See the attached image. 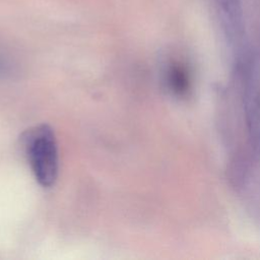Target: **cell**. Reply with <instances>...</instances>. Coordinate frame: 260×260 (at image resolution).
<instances>
[{"instance_id":"1","label":"cell","mask_w":260,"mask_h":260,"mask_svg":"<svg viewBox=\"0 0 260 260\" xmlns=\"http://www.w3.org/2000/svg\"><path fill=\"white\" fill-rule=\"evenodd\" d=\"M23 145L36 180L43 187L53 186L58 177L59 156L52 128L41 124L29 129L24 134Z\"/></svg>"},{"instance_id":"2","label":"cell","mask_w":260,"mask_h":260,"mask_svg":"<svg viewBox=\"0 0 260 260\" xmlns=\"http://www.w3.org/2000/svg\"><path fill=\"white\" fill-rule=\"evenodd\" d=\"M229 34L239 36L242 30V0H212Z\"/></svg>"},{"instance_id":"3","label":"cell","mask_w":260,"mask_h":260,"mask_svg":"<svg viewBox=\"0 0 260 260\" xmlns=\"http://www.w3.org/2000/svg\"><path fill=\"white\" fill-rule=\"evenodd\" d=\"M12 71L11 65L6 58L0 54V75H8Z\"/></svg>"}]
</instances>
